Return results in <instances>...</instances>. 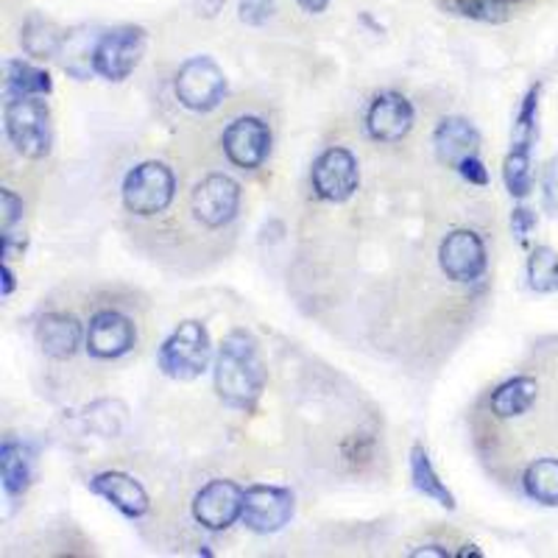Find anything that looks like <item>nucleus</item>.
<instances>
[{"instance_id":"f257e3e1","label":"nucleus","mask_w":558,"mask_h":558,"mask_svg":"<svg viewBox=\"0 0 558 558\" xmlns=\"http://www.w3.org/2000/svg\"><path fill=\"white\" fill-rule=\"evenodd\" d=\"M266 386L257 347L246 332H229L216 363V391L227 405L252 408Z\"/></svg>"},{"instance_id":"f03ea898","label":"nucleus","mask_w":558,"mask_h":558,"mask_svg":"<svg viewBox=\"0 0 558 558\" xmlns=\"http://www.w3.org/2000/svg\"><path fill=\"white\" fill-rule=\"evenodd\" d=\"M7 134L23 157L43 159L51 151V112L37 96L7 104Z\"/></svg>"},{"instance_id":"7ed1b4c3","label":"nucleus","mask_w":558,"mask_h":558,"mask_svg":"<svg viewBox=\"0 0 558 558\" xmlns=\"http://www.w3.org/2000/svg\"><path fill=\"white\" fill-rule=\"evenodd\" d=\"M159 368L173 380H196L209 363V336L204 324L184 322L159 347Z\"/></svg>"},{"instance_id":"20e7f679","label":"nucleus","mask_w":558,"mask_h":558,"mask_svg":"<svg viewBox=\"0 0 558 558\" xmlns=\"http://www.w3.org/2000/svg\"><path fill=\"white\" fill-rule=\"evenodd\" d=\"M177 196V177L166 162H143L123 182V204L134 216H159Z\"/></svg>"},{"instance_id":"39448f33","label":"nucleus","mask_w":558,"mask_h":558,"mask_svg":"<svg viewBox=\"0 0 558 558\" xmlns=\"http://www.w3.org/2000/svg\"><path fill=\"white\" fill-rule=\"evenodd\" d=\"M146 51V32L140 26H118L101 34L93 48V70L109 82H123L143 59Z\"/></svg>"},{"instance_id":"423d86ee","label":"nucleus","mask_w":558,"mask_h":558,"mask_svg":"<svg viewBox=\"0 0 558 558\" xmlns=\"http://www.w3.org/2000/svg\"><path fill=\"white\" fill-rule=\"evenodd\" d=\"M227 76L209 57H193L177 73V98L193 112H209L223 101Z\"/></svg>"},{"instance_id":"0eeeda50","label":"nucleus","mask_w":558,"mask_h":558,"mask_svg":"<svg viewBox=\"0 0 558 558\" xmlns=\"http://www.w3.org/2000/svg\"><path fill=\"white\" fill-rule=\"evenodd\" d=\"M313 191L318 198L332 204H341L355 196L361 171H357V159L349 148L332 146L313 162Z\"/></svg>"},{"instance_id":"6e6552de","label":"nucleus","mask_w":558,"mask_h":558,"mask_svg":"<svg viewBox=\"0 0 558 558\" xmlns=\"http://www.w3.org/2000/svg\"><path fill=\"white\" fill-rule=\"evenodd\" d=\"M241 207V184L227 173H209L193 191V213L207 229L227 227Z\"/></svg>"},{"instance_id":"1a4fd4ad","label":"nucleus","mask_w":558,"mask_h":558,"mask_svg":"<svg viewBox=\"0 0 558 558\" xmlns=\"http://www.w3.org/2000/svg\"><path fill=\"white\" fill-rule=\"evenodd\" d=\"M246 492L232 481H209L193 500V517L207 531H227L243 517Z\"/></svg>"},{"instance_id":"9d476101","label":"nucleus","mask_w":558,"mask_h":558,"mask_svg":"<svg viewBox=\"0 0 558 558\" xmlns=\"http://www.w3.org/2000/svg\"><path fill=\"white\" fill-rule=\"evenodd\" d=\"M438 263L452 282H475L486 271V246L472 229H456L441 241Z\"/></svg>"},{"instance_id":"9b49d317","label":"nucleus","mask_w":558,"mask_h":558,"mask_svg":"<svg viewBox=\"0 0 558 558\" xmlns=\"http://www.w3.org/2000/svg\"><path fill=\"white\" fill-rule=\"evenodd\" d=\"M268 151H271V132L260 118H238L223 132V154L232 166L243 168V171H254L266 162Z\"/></svg>"},{"instance_id":"f8f14e48","label":"nucleus","mask_w":558,"mask_h":558,"mask_svg":"<svg viewBox=\"0 0 558 558\" xmlns=\"http://www.w3.org/2000/svg\"><path fill=\"white\" fill-rule=\"evenodd\" d=\"M293 517V495L279 486H252L243 502V525L254 533H274Z\"/></svg>"},{"instance_id":"ddd939ff","label":"nucleus","mask_w":558,"mask_h":558,"mask_svg":"<svg viewBox=\"0 0 558 558\" xmlns=\"http://www.w3.org/2000/svg\"><path fill=\"white\" fill-rule=\"evenodd\" d=\"M134 347V324L118 311H98L89 318L87 327V352L101 361L126 355Z\"/></svg>"},{"instance_id":"4468645a","label":"nucleus","mask_w":558,"mask_h":558,"mask_svg":"<svg viewBox=\"0 0 558 558\" xmlns=\"http://www.w3.org/2000/svg\"><path fill=\"white\" fill-rule=\"evenodd\" d=\"M413 126V107L400 93H380L366 112V129L377 143H400Z\"/></svg>"},{"instance_id":"2eb2a0df","label":"nucleus","mask_w":558,"mask_h":558,"mask_svg":"<svg viewBox=\"0 0 558 558\" xmlns=\"http://www.w3.org/2000/svg\"><path fill=\"white\" fill-rule=\"evenodd\" d=\"M89 488L101 495L104 500L112 502L123 517L129 520H137L148 511V495L146 488L140 486L132 475H123V472H101L89 481Z\"/></svg>"},{"instance_id":"dca6fc26","label":"nucleus","mask_w":558,"mask_h":558,"mask_svg":"<svg viewBox=\"0 0 558 558\" xmlns=\"http://www.w3.org/2000/svg\"><path fill=\"white\" fill-rule=\"evenodd\" d=\"M433 146H436V157L445 166L458 168L463 159L477 157V151H481V134L463 118H447L436 129V134H433Z\"/></svg>"},{"instance_id":"f3484780","label":"nucleus","mask_w":558,"mask_h":558,"mask_svg":"<svg viewBox=\"0 0 558 558\" xmlns=\"http://www.w3.org/2000/svg\"><path fill=\"white\" fill-rule=\"evenodd\" d=\"M82 324L68 313H48L37 327V341L43 352L53 361H68L82 347Z\"/></svg>"},{"instance_id":"a211bd4d","label":"nucleus","mask_w":558,"mask_h":558,"mask_svg":"<svg viewBox=\"0 0 558 558\" xmlns=\"http://www.w3.org/2000/svg\"><path fill=\"white\" fill-rule=\"evenodd\" d=\"M536 391H539V386L533 377H511L492 393V411L500 418L522 416L536 402Z\"/></svg>"},{"instance_id":"6ab92c4d","label":"nucleus","mask_w":558,"mask_h":558,"mask_svg":"<svg viewBox=\"0 0 558 558\" xmlns=\"http://www.w3.org/2000/svg\"><path fill=\"white\" fill-rule=\"evenodd\" d=\"M53 89L51 76L23 59H9L7 62V98H28V96H48Z\"/></svg>"},{"instance_id":"aec40b11","label":"nucleus","mask_w":558,"mask_h":558,"mask_svg":"<svg viewBox=\"0 0 558 558\" xmlns=\"http://www.w3.org/2000/svg\"><path fill=\"white\" fill-rule=\"evenodd\" d=\"M0 475H3V486L12 497L23 495L32 481V452L20 441H3L0 447Z\"/></svg>"},{"instance_id":"412c9836","label":"nucleus","mask_w":558,"mask_h":558,"mask_svg":"<svg viewBox=\"0 0 558 558\" xmlns=\"http://www.w3.org/2000/svg\"><path fill=\"white\" fill-rule=\"evenodd\" d=\"M411 477H413V486H416L422 495L430 497V500H436L438 506L456 508V497H452L450 488L445 486V481L436 475V470H433L430 456H427L425 447L416 445L411 450Z\"/></svg>"},{"instance_id":"4be33fe9","label":"nucleus","mask_w":558,"mask_h":558,"mask_svg":"<svg viewBox=\"0 0 558 558\" xmlns=\"http://www.w3.org/2000/svg\"><path fill=\"white\" fill-rule=\"evenodd\" d=\"M527 497L542 506H558V458H539L522 475Z\"/></svg>"},{"instance_id":"5701e85b","label":"nucleus","mask_w":558,"mask_h":558,"mask_svg":"<svg viewBox=\"0 0 558 558\" xmlns=\"http://www.w3.org/2000/svg\"><path fill=\"white\" fill-rule=\"evenodd\" d=\"M23 48L32 53L34 59H51L57 57L59 48H62V32L53 26L51 20L32 17L23 26Z\"/></svg>"},{"instance_id":"b1692460","label":"nucleus","mask_w":558,"mask_h":558,"mask_svg":"<svg viewBox=\"0 0 558 558\" xmlns=\"http://www.w3.org/2000/svg\"><path fill=\"white\" fill-rule=\"evenodd\" d=\"M527 279H531L533 291H558V254L547 246L533 248L531 260H527Z\"/></svg>"},{"instance_id":"393cba45","label":"nucleus","mask_w":558,"mask_h":558,"mask_svg":"<svg viewBox=\"0 0 558 558\" xmlns=\"http://www.w3.org/2000/svg\"><path fill=\"white\" fill-rule=\"evenodd\" d=\"M539 93L542 87L536 84V87L527 89V96L522 98V107H520V114H517V123H514V146L511 148H525V151H531L533 140H536V132H539Z\"/></svg>"},{"instance_id":"a878e982","label":"nucleus","mask_w":558,"mask_h":558,"mask_svg":"<svg viewBox=\"0 0 558 558\" xmlns=\"http://www.w3.org/2000/svg\"><path fill=\"white\" fill-rule=\"evenodd\" d=\"M502 179H506L508 193L514 198H525L531 193V151L525 148H511L502 166Z\"/></svg>"},{"instance_id":"bb28decb","label":"nucleus","mask_w":558,"mask_h":558,"mask_svg":"<svg viewBox=\"0 0 558 558\" xmlns=\"http://www.w3.org/2000/svg\"><path fill=\"white\" fill-rule=\"evenodd\" d=\"M23 223V198L12 191H0V232H3V257L12 254L14 229Z\"/></svg>"},{"instance_id":"cd10ccee","label":"nucleus","mask_w":558,"mask_h":558,"mask_svg":"<svg viewBox=\"0 0 558 558\" xmlns=\"http://www.w3.org/2000/svg\"><path fill=\"white\" fill-rule=\"evenodd\" d=\"M450 7L463 17L483 20V23H500L508 17L506 0H450Z\"/></svg>"},{"instance_id":"c85d7f7f","label":"nucleus","mask_w":558,"mask_h":558,"mask_svg":"<svg viewBox=\"0 0 558 558\" xmlns=\"http://www.w3.org/2000/svg\"><path fill=\"white\" fill-rule=\"evenodd\" d=\"M277 12V0H241L238 3V17L246 26H266Z\"/></svg>"},{"instance_id":"c756f323","label":"nucleus","mask_w":558,"mask_h":558,"mask_svg":"<svg viewBox=\"0 0 558 558\" xmlns=\"http://www.w3.org/2000/svg\"><path fill=\"white\" fill-rule=\"evenodd\" d=\"M458 171H461V177L470 184H477V187H486L488 184V171L483 168V162L477 157L463 159L461 166H458Z\"/></svg>"},{"instance_id":"7c9ffc66","label":"nucleus","mask_w":558,"mask_h":558,"mask_svg":"<svg viewBox=\"0 0 558 558\" xmlns=\"http://www.w3.org/2000/svg\"><path fill=\"white\" fill-rule=\"evenodd\" d=\"M542 184H545V202H547V207L556 209L558 207V168H556V159H553L550 166H547Z\"/></svg>"},{"instance_id":"2f4dec72","label":"nucleus","mask_w":558,"mask_h":558,"mask_svg":"<svg viewBox=\"0 0 558 558\" xmlns=\"http://www.w3.org/2000/svg\"><path fill=\"white\" fill-rule=\"evenodd\" d=\"M511 223H514L517 238H520V241L525 243L527 232H531V227H533V223H536V218H533V213L527 207H517L514 209V218H511Z\"/></svg>"},{"instance_id":"473e14b6","label":"nucleus","mask_w":558,"mask_h":558,"mask_svg":"<svg viewBox=\"0 0 558 558\" xmlns=\"http://www.w3.org/2000/svg\"><path fill=\"white\" fill-rule=\"evenodd\" d=\"M223 3H227V0H196V9L198 14H204V17H216V14L223 9Z\"/></svg>"},{"instance_id":"72a5a7b5","label":"nucleus","mask_w":558,"mask_h":558,"mask_svg":"<svg viewBox=\"0 0 558 558\" xmlns=\"http://www.w3.org/2000/svg\"><path fill=\"white\" fill-rule=\"evenodd\" d=\"M296 3L305 9L307 14H322L324 9L330 7V0H296Z\"/></svg>"},{"instance_id":"f704fd0d","label":"nucleus","mask_w":558,"mask_h":558,"mask_svg":"<svg viewBox=\"0 0 558 558\" xmlns=\"http://www.w3.org/2000/svg\"><path fill=\"white\" fill-rule=\"evenodd\" d=\"M411 556H413V558H418V556H441V558H445V556H450V553H447L445 547L427 545V547H418V550H413Z\"/></svg>"},{"instance_id":"c9c22d12","label":"nucleus","mask_w":558,"mask_h":558,"mask_svg":"<svg viewBox=\"0 0 558 558\" xmlns=\"http://www.w3.org/2000/svg\"><path fill=\"white\" fill-rule=\"evenodd\" d=\"M12 291H14V274L12 268H9V260H3V296H9Z\"/></svg>"},{"instance_id":"e433bc0d","label":"nucleus","mask_w":558,"mask_h":558,"mask_svg":"<svg viewBox=\"0 0 558 558\" xmlns=\"http://www.w3.org/2000/svg\"><path fill=\"white\" fill-rule=\"evenodd\" d=\"M506 3H508V0H506Z\"/></svg>"}]
</instances>
